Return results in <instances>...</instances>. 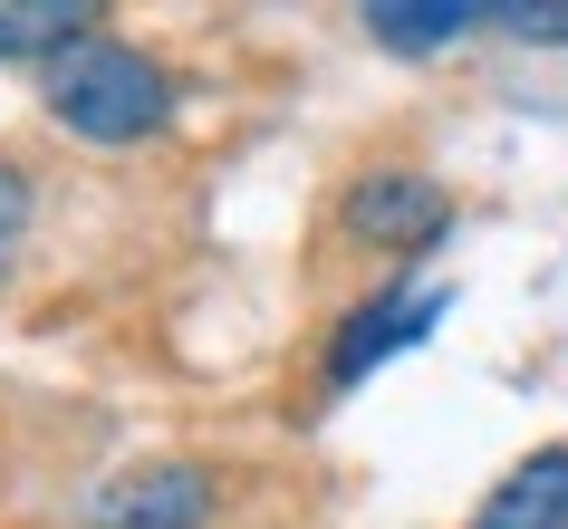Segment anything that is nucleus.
Segmentation results:
<instances>
[{
	"label": "nucleus",
	"instance_id": "2",
	"mask_svg": "<svg viewBox=\"0 0 568 529\" xmlns=\"http://www.w3.org/2000/svg\"><path fill=\"white\" fill-rule=\"evenodd\" d=\"M444 318H453V289H444V279H386V289H366L357 308L328 327L318 395H347V385H366L376 366H395L405 347H424Z\"/></svg>",
	"mask_w": 568,
	"mask_h": 529
},
{
	"label": "nucleus",
	"instance_id": "6",
	"mask_svg": "<svg viewBox=\"0 0 568 529\" xmlns=\"http://www.w3.org/2000/svg\"><path fill=\"white\" fill-rule=\"evenodd\" d=\"M473 30H491V0H366V39L395 59H434Z\"/></svg>",
	"mask_w": 568,
	"mask_h": 529
},
{
	"label": "nucleus",
	"instance_id": "8",
	"mask_svg": "<svg viewBox=\"0 0 568 529\" xmlns=\"http://www.w3.org/2000/svg\"><path fill=\"white\" fill-rule=\"evenodd\" d=\"M491 30L530 49H568V0H491Z\"/></svg>",
	"mask_w": 568,
	"mask_h": 529
},
{
	"label": "nucleus",
	"instance_id": "7",
	"mask_svg": "<svg viewBox=\"0 0 568 529\" xmlns=\"http://www.w3.org/2000/svg\"><path fill=\"white\" fill-rule=\"evenodd\" d=\"M97 39V0H0V59H68Z\"/></svg>",
	"mask_w": 568,
	"mask_h": 529
},
{
	"label": "nucleus",
	"instance_id": "1",
	"mask_svg": "<svg viewBox=\"0 0 568 529\" xmlns=\"http://www.w3.org/2000/svg\"><path fill=\"white\" fill-rule=\"evenodd\" d=\"M39 106H49L68 135H88V145H145V135L174 125L183 88H174V68L154 59V49L97 30L88 49H68V59L39 68Z\"/></svg>",
	"mask_w": 568,
	"mask_h": 529
},
{
	"label": "nucleus",
	"instance_id": "9",
	"mask_svg": "<svg viewBox=\"0 0 568 529\" xmlns=\"http://www.w3.org/2000/svg\"><path fill=\"white\" fill-rule=\"evenodd\" d=\"M20 232H30V174L0 154V279H10V261H20Z\"/></svg>",
	"mask_w": 568,
	"mask_h": 529
},
{
	"label": "nucleus",
	"instance_id": "3",
	"mask_svg": "<svg viewBox=\"0 0 568 529\" xmlns=\"http://www.w3.org/2000/svg\"><path fill=\"white\" fill-rule=\"evenodd\" d=\"M453 232V193L424 164H366L347 193H337V241L347 251H434Z\"/></svg>",
	"mask_w": 568,
	"mask_h": 529
},
{
	"label": "nucleus",
	"instance_id": "4",
	"mask_svg": "<svg viewBox=\"0 0 568 529\" xmlns=\"http://www.w3.org/2000/svg\"><path fill=\"white\" fill-rule=\"evenodd\" d=\"M222 481L203 462H135L97 491V529H212Z\"/></svg>",
	"mask_w": 568,
	"mask_h": 529
},
{
	"label": "nucleus",
	"instance_id": "5",
	"mask_svg": "<svg viewBox=\"0 0 568 529\" xmlns=\"http://www.w3.org/2000/svg\"><path fill=\"white\" fill-rule=\"evenodd\" d=\"M463 529H568V442H539L481 491V510Z\"/></svg>",
	"mask_w": 568,
	"mask_h": 529
}]
</instances>
